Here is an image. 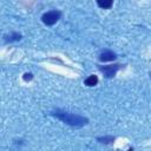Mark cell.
Masks as SVG:
<instances>
[{"label": "cell", "instance_id": "1", "mask_svg": "<svg viewBox=\"0 0 151 151\" xmlns=\"http://www.w3.org/2000/svg\"><path fill=\"white\" fill-rule=\"evenodd\" d=\"M52 116L59 118L60 120H63L65 124H68L71 126H83L85 124H87V119L79 116V114H74V113H70V112H66V111H61V110H55L51 113Z\"/></svg>", "mask_w": 151, "mask_h": 151}, {"label": "cell", "instance_id": "2", "mask_svg": "<svg viewBox=\"0 0 151 151\" xmlns=\"http://www.w3.org/2000/svg\"><path fill=\"white\" fill-rule=\"evenodd\" d=\"M60 17H61V13L59 11H50V12H46V13L42 14L41 20L45 25L52 26L60 19Z\"/></svg>", "mask_w": 151, "mask_h": 151}, {"label": "cell", "instance_id": "3", "mask_svg": "<svg viewBox=\"0 0 151 151\" xmlns=\"http://www.w3.org/2000/svg\"><path fill=\"white\" fill-rule=\"evenodd\" d=\"M118 68H119V65L118 64H116V65H109V66H100L99 67V70L107 78H112L116 74V72L118 71Z\"/></svg>", "mask_w": 151, "mask_h": 151}, {"label": "cell", "instance_id": "4", "mask_svg": "<svg viewBox=\"0 0 151 151\" xmlns=\"http://www.w3.org/2000/svg\"><path fill=\"white\" fill-rule=\"evenodd\" d=\"M116 58H117L116 53H113L112 51H109V50L103 51L100 53V55H99V60L100 61H111V60H114Z\"/></svg>", "mask_w": 151, "mask_h": 151}, {"label": "cell", "instance_id": "5", "mask_svg": "<svg viewBox=\"0 0 151 151\" xmlns=\"http://www.w3.org/2000/svg\"><path fill=\"white\" fill-rule=\"evenodd\" d=\"M96 1H97V5L100 8H104V9L110 8L112 6V4H113V0H96Z\"/></svg>", "mask_w": 151, "mask_h": 151}, {"label": "cell", "instance_id": "6", "mask_svg": "<svg viewBox=\"0 0 151 151\" xmlns=\"http://www.w3.org/2000/svg\"><path fill=\"white\" fill-rule=\"evenodd\" d=\"M97 83H98V78H97V76H93V74L85 79V85H87V86H94V85H97Z\"/></svg>", "mask_w": 151, "mask_h": 151}, {"label": "cell", "instance_id": "7", "mask_svg": "<svg viewBox=\"0 0 151 151\" xmlns=\"http://www.w3.org/2000/svg\"><path fill=\"white\" fill-rule=\"evenodd\" d=\"M5 39L7 41H14V40H20L21 39V35L19 33H13L11 35H5Z\"/></svg>", "mask_w": 151, "mask_h": 151}, {"label": "cell", "instance_id": "8", "mask_svg": "<svg viewBox=\"0 0 151 151\" xmlns=\"http://www.w3.org/2000/svg\"><path fill=\"white\" fill-rule=\"evenodd\" d=\"M98 140L100 143H105V144H109V143H112L114 140V137H103V138H98Z\"/></svg>", "mask_w": 151, "mask_h": 151}, {"label": "cell", "instance_id": "9", "mask_svg": "<svg viewBox=\"0 0 151 151\" xmlns=\"http://www.w3.org/2000/svg\"><path fill=\"white\" fill-rule=\"evenodd\" d=\"M22 78H24V80H25V81H29V80L33 78V74H32V73H25Z\"/></svg>", "mask_w": 151, "mask_h": 151}]
</instances>
